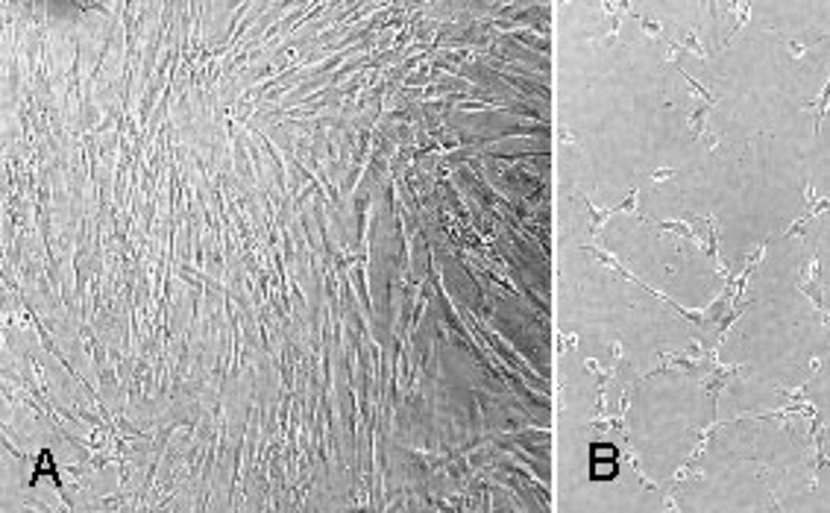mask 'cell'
Wrapping results in <instances>:
<instances>
[{"label":"cell","mask_w":830,"mask_h":513,"mask_svg":"<svg viewBox=\"0 0 830 513\" xmlns=\"http://www.w3.org/2000/svg\"><path fill=\"white\" fill-rule=\"evenodd\" d=\"M795 288H798L807 299L816 305V311L825 317V323H830V314H827V302H825V293H822V258L818 253H813V258L807 261L798 273V282H795Z\"/></svg>","instance_id":"1"},{"label":"cell","mask_w":830,"mask_h":513,"mask_svg":"<svg viewBox=\"0 0 830 513\" xmlns=\"http://www.w3.org/2000/svg\"><path fill=\"white\" fill-rule=\"evenodd\" d=\"M584 205H587V212H590V235H598V232H602V226H605L607 217H614V214H619V212H634L637 220H646V217H642V212H640V191H637V188H631L625 200L616 203V205H610V209H598V205L590 200V196H584Z\"/></svg>","instance_id":"2"},{"label":"cell","mask_w":830,"mask_h":513,"mask_svg":"<svg viewBox=\"0 0 830 513\" xmlns=\"http://www.w3.org/2000/svg\"><path fill=\"white\" fill-rule=\"evenodd\" d=\"M707 358H710V373H707V378L702 381V387H704V393L710 396V402H713V413H716V399H719V393L725 390V385L730 381V376H737V373H742L745 369V364H728V367H722L719 364V352L713 349V352H707Z\"/></svg>","instance_id":"3"},{"label":"cell","mask_w":830,"mask_h":513,"mask_svg":"<svg viewBox=\"0 0 830 513\" xmlns=\"http://www.w3.org/2000/svg\"><path fill=\"white\" fill-rule=\"evenodd\" d=\"M704 223H707V238H704V253L713 258V267H716V273L719 276H725V279H730V270L725 267V261H722V253H719V217L713 214V217H704Z\"/></svg>","instance_id":"4"},{"label":"cell","mask_w":830,"mask_h":513,"mask_svg":"<svg viewBox=\"0 0 830 513\" xmlns=\"http://www.w3.org/2000/svg\"><path fill=\"white\" fill-rule=\"evenodd\" d=\"M710 103H698L693 112H690V133H693V138H704V144H707V150H716L719 147V138L710 133L707 129V115H710Z\"/></svg>","instance_id":"5"},{"label":"cell","mask_w":830,"mask_h":513,"mask_svg":"<svg viewBox=\"0 0 830 513\" xmlns=\"http://www.w3.org/2000/svg\"><path fill=\"white\" fill-rule=\"evenodd\" d=\"M766 249H769V238L754 249V253L748 255V264L742 267L739 279H734V293H730V305H742V290H745V285H748V279H751V273H754V267L763 261V255H766Z\"/></svg>","instance_id":"6"},{"label":"cell","mask_w":830,"mask_h":513,"mask_svg":"<svg viewBox=\"0 0 830 513\" xmlns=\"http://www.w3.org/2000/svg\"><path fill=\"white\" fill-rule=\"evenodd\" d=\"M616 469H619V457H596V461H590V478L593 481H610V478H616Z\"/></svg>","instance_id":"7"},{"label":"cell","mask_w":830,"mask_h":513,"mask_svg":"<svg viewBox=\"0 0 830 513\" xmlns=\"http://www.w3.org/2000/svg\"><path fill=\"white\" fill-rule=\"evenodd\" d=\"M801 109H818L816 129H813V138H818V133H822V124H825V117H827V109H830V76H827L825 91L818 94V100H807V103H801Z\"/></svg>","instance_id":"8"},{"label":"cell","mask_w":830,"mask_h":513,"mask_svg":"<svg viewBox=\"0 0 830 513\" xmlns=\"http://www.w3.org/2000/svg\"><path fill=\"white\" fill-rule=\"evenodd\" d=\"M728 9L737 15V21H734V30H730L728 36L722 38V45H719V47H728V45H730V38H734L737 32H739V30H742V27H745L748 21H751V3H739V6H737V3H730Z\"/></svg>","instance_id":"9"},{"label":"cell","mask_w":830,"mask_h":513,"mask_svg":"<svg viewBox=\"0 0 830 513\" xmlns=\"http://www.w3.org/2000/svg\"><path fill=\"white\" fill-rule=\"evenodd\" d=\"M684 50H690L693 56H698V59H707L710 56V50L702 45V38H698V30L684 32Z\"/></svg>","instance_id":"10"},{"label":"cell","mask_w":830,"mask_h":513,"mask_svg":"<svg viewBox=\"0 0 830 513\" xmlns=\"http://www.w3.org/2000/svg\"><path fill=\"white\" fill-rule=\"evenodd\" d=\"M681 76H684V80H686V85H690V89H693L695 94H702V100H704V103H710V106H719V103H722V97H713V94H710V91L704 89L702 82H698V80H693V76L686 73V71H681Z\"/></svg>","instance_id":"11"},{"label":"cell","mask_w":830,"mask_h":513,"mask_svg":"<svg viewBox=\"0 0 830 513\" xmlns=\"http://www.w3.org/2000/svg\"><path fill=\"white\" fill-rule=\"evenodd\" d=\"M827 36H818V38H813V41H798V38H786V47H789V56H795V59H801L807 50H810L813 45H818V41H825Z\"/></svg>","instance_id":"12"},{"label":"cell","mask_w":830,"mask_h":513,"mask_svg":"<svg viewBox=\"0 0 830 513\" xmlns=\"http://www.w3.org/2000/svg\"><path fill=\"white\" fill-rule=\"evenodd\" d=\"M628 461H631V469H634V472H637V478L642 481V487H649V490H660V484H658V481H651V478L646 475V469H642V464L637 461V455L631 452V449H628Z\"/></svg>","instance_id":"13"},{"label":"cell","mask_w":830,"mask_h":513,"mask_svg":"<svg viewBox=\"0 0 830 513\" xmlns=\"http://www.w3.org/2000/svg\"><path fill=\"white\" fill-rule=\"evenodd\" d=\"M596 457H619V452L610 443H593L590 446V461H596Z\"/></svg>","instance_id":"14"},{"label":"cell","mask_w":830,"mask_h":513,"mask_svg":"<svg viewBox=\"0 0 830 513\" xmlns=\"http://www.w3.org/2000/svg\"><path fill=\"white\" fill-rule=\"evenodd\" d=\"M640 24H642V32H646L649 38H658L660 32H663V24L658 18H651V15H640Z\"/></svg>","instance_id":"15"},{"label":"cell","mask_w":830,"mask_h":513,"mask_svg":"<svg viewBox=\"0 0 830 513\" xmlns=\"http://www.w3.org/2000/svg\"><path fill=\"white\" fill-rule=\"evenodd\" d=\"M825 361H827V355H813V358H810V367H807V378L818 376V369L825 367Z\"/></svg>","instance_id":"16"},{"label":"cell","mask_w":830,"mask_h":513,"mask_svg":"<svg viewBox=\"0 0 830 513\" xmlns=\"http://www.w3.org/2000/svg\"><path fill=\"white\" fill-rule=\"evenodd\" d=\"M675 173H678L675 168H663V170H654V173H651V179H654V182H663V179H672Z\"/></svg>","instance_id":"17"},{"label":"cell","mask_w":830,"mask_h":513,"mask_svg":"<svg viewBox=\"0 0 830 513\" xmlns=\"http://www.w3.org/2000/svg\"><path fill=\"white\" fill-rule=\"evenodd\" d=\"M663 505L669 508V510H678V501L672 499V493H669V490H666V493H663Z\"/></svg>","instance_id":"18"},{"label":"cell","mask_w":830,"mask_h":513,"mask_svg":"<svg viewBox=\"0 0 830 513\" xmlns=\"http://www.w3.org/2000/svg\"><path fill=\"white\" fill-rule=\"evenodd\" d=\"M563 343L570 346V349H575V346H578V334H570V332H563Z\"/></svg>","instance_id":"19"}]
</instances>
